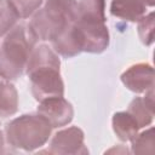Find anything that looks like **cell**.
Here are the masks:
<instances>
[{
	"mask_svg": "<svg viewBox=\"0 0 155 155\" xmlns=\"http://www.w3.org/2000/svg\"><path fill=\"white\" fill-rule=\"evenodd\" d=\"M59 68L58 54L48 45L40 44L31 48L25 71L30 80L31 93L38 102L64 94V84Z\"/></svg>",
	"mask_w": 155,
	"mask_h": 155,
	"instance_id": "6da1fadb",
	"label": "cell"
},
{
	"mask_svg": "<svg viewBox=\"0 0 155 155\" xmlns=\"http://www.w3.org/2000/svg\"><path fill=\"white\" fill-rule=\"evenodd\" d=\"M78 19L76 0H46L45 6L35 11L28 30L35 41H51L67 25Z\"/></svg>",
	"mask_w": 155,
	"mask_h": 155,
	"instance_id": "7a4b0ae2",
	"label": "cell"
},
{
	"mask_svg": "<svg viewBox=\"0 0 155 155\" xmlns=\"http://www.w3.org/2000/svg\"><path fill=\"white\" fill-rule=\"evenodd\" d=\"M35 40L24 24H16L0 46V78L16 80L25 70Z\"/></svg>",
	"mask_w": 155,
	"mask_h": 155,
	"instance_id": "3957f363",
	"label": "cell"
},
{
	"mask_svg": "<svg viewBox=\"0 0 155 155\" xmlns=\"http://www.w3.org/2000/svg\"><path fill=\"white\" fill-rule=\"evenodd\" d=\"M52 127L39 114H23L5 127L8 145L24 151H34L45 145L51 136Z\"/></svg>",
	"mask_w": 155,
	"mask_h": 155,
	"instance_id": "277c9868",
	"label": "cell"
},
{
	"mask_svg": "<svg viewBox=\"0 0 155 155\" xmlns=\"http://www.w3.org/2000/svg\"><path fill=\"white\" fill-rule=\"evenodd\" d=\"M84 131L76 126H71L58 131L51 139L48 153L58 155H85L88 154L86 148Z\"/></svg>",
	"mask_w": 155,
	"mask_h": 155,
	"instance_id": "5b68a950",
	"label": "cell"
},
{
	"mask_svg": "<svg viewBox=\"0 0 155 155\" xmlns=\"http://www.w3.org/2000/svg\"><path fill=\"white\" fill-rule=\"evenodd\" d=\"M38 114L41 115L52 128L62 127L71 122L74 116L73 105L62 97H50L39 102Z\"/></svg>",
	"mask_w": 155,
	"mask_h": 155,
	"instance_id": "8992f818",
	"label": "cell"
},
{
	"mask_svg": "<svg viewBox=\"0 0 155 155\" xmlns=\"http://www.w3.org/2000/svg\"><path fill=\"white\" fill-rule=\"evenodd\" d=\"M78 28L82 51L88 53H102L109 46V31L105 23L75 22Z\"/></svg>",
	"mask_w": 155,
	"mask_h": 155,
	"instance_id": "52a82bcc",
	"label": "cell"
},
{
	"mask_svg": "<svg viewBox=\"0 0 155 155\" xmlns=\"http://www.w3.org/2000/svg\"><path fill=\"white\" fill-rule=\"evenodd\" d=\"M122 84L134 93H143L154 87V69L148 63L131 65L121 74Z\"/></svg>",
	"mask_w": 155,
	"mask_h": 155,
	"instance_id": "ba28073f",
	"label": "cell"
},
{
	"mask_svg": "<svg viewBox=\"0 0 155 155\" xmlns=\"http://www.w3.org/2000/svg\"><path fill=\"white\" fill-rule=\"evenodd\" d=\"M52 47L57 54L64 58H71L82 52V44L75 23L67 25L52 40Z\"/></svg>",
	"mask_w": 155,
	"mask_h": 155,
	"instance_id": "9c48e42d",
	"label": "cell"
},
{
	"mask_svg": "<svg viewBox=\"0 0 155 155\" xmlns=\"http://www.w3.org/2000/svg\"><path fill=\"white\" fill-rule=\"evenodd\" d=\"M137 122L139 128L149 126L154 120V90L145 92L144 97H136L126 110Z\"/></svg>",
	"mask_w": 155,
	"mask_h": 155,
	"instance_id": "30bf717a",
	"label": "cell"
},
{
	"mask_svg": "<svg viewBox=\"0 0 155 155\" xmlns=\"http://www.w3.org/2000/svg\"><path fill=\"white\" fill-rule=\"evenodd\" d=\"M147 5L131 0H113L110 5V13L114 17L128 21L138 22L147 12Z\"/></svg>",
	"mask_w": 155,
	"mask_h": 155,
	"instance_id": "8fae6325",
	"label": "cell"
},
{
	"mask_svg": "<svg viewBox=\"0 0 155 155\" xmlns=\"http://www.w3.org/2000/svg\"><path fill=\"white\" fill-rule=\"evenodd\" d=\"M76 21L105 23V0H79Z\"/></svg>",
	"mask_w": 155,
	"mask_h": 155,
	"instance_id": "7c38bea8",
	"label": "cell"
},
{
	"mask_svg": "<svg viewBox=\"0 0 155 155\" xmlns=\"http://www.w3.org/2000/svg\"><path fill=\"white\" fill-rule=\"evenodd\" d=\"M111 125L115 134L122 142H131V139L134 138V136L140 130L134 119L127 111L115 113L113 115Z\"/></svg>",
	"mask_w": 155,
	"mask_h": 155,
	"instance_id": "4fadbf2b",
	"label": "cell"
},
{
	"mask_svg": "<svg viewBox=\"0 0 155 155\" xmlns=\"http://www.w3.org/2000/svg\"><path fill=\"white\" fill-rule=\"evenodd\" d=\"M18 110V93L16 87L0 78V117H8Z\"/></svg>",
	"mask_w": 155,
	"mask_h": 155,
	"instance_id": "5bb4252c",
	"label": "cell"
},
{
	"mask_svg": "<svg viewBox=\"0 0 155 155\" xmlns=\"http://www.w3.org/2000/svg\"><path fill=\"white\" fill-rule=\"evenodd\" d=\"M19 16L10 0H0V36L6 35L16 24Z\"/></svg>",
	"mask_w": 155,
	"mask_h": 155,
	"instance_id": "9a60e30c",
	"label": "cell"
},
{
	"mask_svg": "<svg viewBox=\"0 0 155 155\" xmlns=\"http://www.w3.org/2000/svg\"><path fill=\"white\" fill-rule=\"evenodd\" d=\"M131 148L133 154H151L154 153V128L150 127L143 132H138L131 139Z\"/></svg>",
	"mask_w": 155,
	"mask_h": 155,
	"instance_id": "2e32d148",
	"label": "cell"
},
{
	"mask_svg": "<svg viewBox=\"0 0 155 155\" xmlns=\"http://www.w3.org/2000/svg\"><path fill=\"white\" fill-rule=\"evenodd\" d=\"M138 35L140 41L149 46L154 41V12L144 15L138 21Z\"/></svg>",
	"mask_w": 155,
	"mask_h": 155,
	"instance_id": "e0dca14e",
	"label": "cell"
},
{
	"mask_svg": "<svg viewBox=\"0 0 155 155\" xmlns=\"http://www.w3.org/2000/svg\"><path fill=\"white\" fill-rule=\"evenodd\" d=\"M19 18H28L35 11H38L42 4V0H10Z\"/></svg>",
	"mask_w": 155,
	"mask_h": 155,
	"instance_id": "ac0fdd59",
	"label": "cell"
},
{
	"mask_svg": "<svg viewBox=\"0 0 155 155\" xmlns=\"http://www.w3.org/2000/svg\"><path fill=\"white\" fill-rule=\"evenodd\" d=\"M131 1H138V2H143L144 5H147L148 7L154 6V0H131Z\"/></svg>",
	"mask_w": 155,
	"mask_h": 155,
	"instance_id": "d6986e66",
	"label": "cell"
},
{
	"mask_svg": "<svg viewBox=\"0 0 155 155\" xmlns=\"http://www.w3.org/2000/svg\"><path fill=\"white\" fill-rule=\"evenodd\" d=\"M4 151V136H2V132L0 131V153Z\"/></svg>",
	"mask_w": 155,
	"mask_h": 155,
	"instance_id": "ffe728a7",
	"label": "cell"
}]
</instances>
